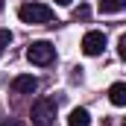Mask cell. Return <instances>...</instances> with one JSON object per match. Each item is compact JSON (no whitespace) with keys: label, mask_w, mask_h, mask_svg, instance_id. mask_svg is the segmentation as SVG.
Masks as SVG:
<instances>
[{"label":"cell","mask_w":126,"mask_h":126,"mask_svg":"<svg viewBox=\"0 0 126 126\" xmlns=\"http://www.w3.org/2000/svg\"><path fill=\"white\" fill-rule=\"evenodd\" d=\"M67 126H91V114L85 109H73L67 117Z\"/></svg>","instance_id":"8992f818"},{"label":"cell","mask_w":126,"mask_h":126,"mask_svg":"<svg viewBox=\"0 0 126 126\" xmlns=\"http://www.w3.org/2000/svg\"><path fill=\"white\" fill-rule=\"evenodd\" d=\"M56 120V100L53 97H41L32 103V123L35 126H53Z\"/></svg>","instance_id":"7a4b0ae2"},{"label":"cell","mask_w":126,"mask_h":126,"mask_svg":"<svg viewBox=\"0 0 126 126\" xmlns=\"http://www.w3.org/2000/svg\"><path fill=\"white\" fill-rule=\"evenodd\" d=\"M123 6H126V0H100V12H106V15H114Z\"/></svg>","instance_id":"ba28073f"},{"label":"cell","mask_w":126,"mask_h":126,"mask_svg":"<svg viewBox=\"0 0 126 126\" xmlns=\"http://www.w3.org/2000/svg\"><path fill=\"white\" fill-rule=\"evenodd\" d=\"M35 88H38V79L32 73H24V76H15L12 79V91L15 94H32Z\"/></svg>","instance_id":"5b68a950"},{"label":"cell","mask_w":126,"mask_h":126,"mask_svg":"<svg viewBox=\"0 0 126 126\" xmlns=\"http://www.w3.org/2000/svg\"><path fill=\"white\" fill-rule=\"evenodd\" d=\"M103 47H106V32H100V30L85 32V38H82V53L85 56H100Z\"/></svg>","instance_id":"277c9868"},{"label":"cell","mask_w":126,"mask_h":126,"mask_svg":"<svg viewBox=\"0 0 126 126\" xmlns=\"http://www.w3.org/2000/svg\"><path fill=\"white\" fill-rule=\"evenodd\" d=\"M109 100H111L114 106H126V85L123 82H114V85L109 88Z\"/></svg>","instance_id":"52a82bcc"},{"label":"cell","mask_w":126,"mask_h":126,"mask_svg":"<svg viewBox=\"0 0 126 126\" xmlns=\"http://www.w3.org/2000/svg\"><path fill=\"white\" fill-rule=\"evenodd\" d=\"M3 126H18V123H12V120H9V123H3Z\"/></svg>","instance_id":"7c38bea8"},{"label":"cell","mask_w":126,"mask_h":126,"mask_svg":"<svg viewBox=\"0 0 126 126\" xmlns=\"http://www.w3.org/2000/svg\"><path fill=\"white\" fill-rule=\"evenodd\" d=\"M27 59H30L32 64H50L53 59H56V47L50 44V41H32L30 50H27Z\"/></svg>","instance_id":"3957f363"},{"label":"cell","mask_w":126,"mask_h":126,"mask_svg":"<svg viewBox=\"0 0 126 126\" xmlns=\"http://www.w3.org/2000/svg\"><path fill=\"white\" fill-rule=\"evenodd\" d=\"M18 18L24 24H32V27H41V24H50L53 21V9L44 6V3H24L18 9Z\"/></svg>","instance_id":"6da1fadb"},{"label":"cell","mask_w":126,"mask_h":126,"mask_svg":"<svg viewBox=\"0 0 126 126\" xmlns=\"http://www.w3.org/2000/svg\"><path fill=\"white\" fill-rule=\"evenodd\" d=\"M88 15H91V9H88V6H79V9L73 12V18H76V21H85Z\"/></svg>","instance_id":"30bf717a"},{"label":"cell","mask_w":126,"mask_h":126,"mask_svg":"<svg viewBox=\"0 0 126 126\" xmlns=\"http://www.w3.org/2000/svg\"><path fill=\"white\" fill-rule=\"evenodd\" d=\"M9 41H12V32H9V30H0V53L9 47Z\"/></svg>","instance_id":"9c48e42d"},{"label":"cell","mask_w":126,"mask_h":126,"mask_svg":"<svg viewBox=\"0 0 126 126\" xmlns=\"http://www.w3.org/2000/svg\"><path fill=\"white\" fill-rule=\"evenodd\" d=\"M56 3H59V6H70L73 0H56Z\"/></svg>","instance_id":"8fae6325"}]
</instances>
